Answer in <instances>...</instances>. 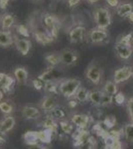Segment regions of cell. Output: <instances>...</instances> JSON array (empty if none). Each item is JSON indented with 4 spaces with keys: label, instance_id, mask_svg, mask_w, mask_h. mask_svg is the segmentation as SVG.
Wrapping results in <instances>:
<instances>
[{
    "label": "cell",
    "instance_id": "obj_1",
    "mask_svg": "<svg viewBox=\"0 0 133 149\" xmlns=\"http://www.w3.org/2000/svg\"><path fill=\"white\" fill-rule=\"evenodd\" d=\"M81 86V81L77 78L66 79L60 81L59 83V93L67 98H72L75 97L76 93Z\"/></svg>",
    "mask_w": 133,
    "mask_h": 149
},
{
    "label": "cell",
    "instance_id": "obj_2",
    "mask_svg": "<svg viewBox=\"0 0 133 149\" xmlns=\"http://www.w3.org/2000/svg\"><path fill=\"white\" fill-rule=\"evenodd\" d=\"M93 18L96 24V28L106 30L112 22L110 11L104 7H98L93 12Z\"/></svg>",
    "mask_w": 133,
    "mask_h": 149
},
{
    "label": "cell",
    "instance_id": "obj_3",
    "mask_svg": "<svg viewBox=\"0 0 133 149\" xmlns=\"http://www.w3.org/2000/svg\"><path fill=\"white\" fill-rule=\"evenodd\" d=\"M43 25H44V30L53 39H56L58 37L60 21L57 16L51 13L45 14L44 17H43Z\"/></svg>",
    "mask_w": 133,
    "mask_h": 149
},
{
    "label": "cell",
    "instance_id": "obj_4",
    "mask_svg": "<svg viewBox=\"0 0 133 149\" xmlns=\"http://www.w3.org/2000/svg\"><path fill=\"white\" fill-rule=\"evenodd\" d=\"M86 77L93 85H100L103 78V71L98 65L95 63H91L86 68Z\"/></svg>",
    "mask_w": 133,
    "mask_h": 149
},
{
    "label": "cell",
    "instance_id": "obj_5",
    "mask_svg": "<svg viewBox=\"0 0 133 149\" xmlns=\"http://www.w3.org/2000/svg\"><path fill=\"white\" fill-rule=\"evenodd\" d=\"M61 65L65 67H72L78 64L79 56V53L74 49H64L60 52Z\"/></svg>",
    "mask_w": 133,
    "mask_h": 149
},
{
    "label": "cell",
    "instance_id": "obj_6",
    "mask_svg": "<svg viewBox=\"0 0 133 149\" xmlns=\"http://www.w3.org/2000/svg\"><path fill=\"white\" fill-rule=\"evenodd\" d=\"M88 38L91 44H101L108 39V33L106 30L94 28L88 32Z\"/></svg>",
    "mask_w": 133,
    "mask_h": 149
},
{
    "label": "cell",
    "instance_id": "obj_7",
    "mask_svg": "<svg viewBox=\"0 0 133 149\" xmlns=\"http://www.w3.org/2000/svg\"><path fill=\"white\" fill-rule=\"evenodd\" d=\"M133 76V69L131 67L124 66L121 68L115 70L114 74H113V81L116 84H121L123 81H126L132 78Z\"/></svg>",
    "mask_w": 133,
    "mask_h": 149
},
{
    "label": "cell",
    "instance_id": "obj_8",
    "mask_svg": "<svg viewBox=\"0 0 133 149\" xmlns=\"http://www.w3.org/2000/svg\"><path fill=\"white\" fill-rule=\"evenodd\" d=\"M71 121L74 125H76L78 129H86L93 121V118L88 114L76 113L72 115Z\"/></svg>",
    "mask_w": 133,
    "mask_h": 149
},
{
    "label": "cell",
    "instance_id": "obj_9",
    "mask_svg": "<svg viewBox=\"0 0 133 149\" xmlns=\"http://www.w3.org/2000/svg\"><path fill=\"white\" fill-rule=\"evenodd\" d=\"M60 77H61V73L59 70L54 68V67H49L46 71L38 76V79L45 84L49 83V81H59L58 80Z\"/></svg>",
    "mask_w": 133,
    "mask_h": 149
},
{
    "label": "cell",
    "instance_id": "obj_10",
    "mask_svg": "<svg viewBox=\"0 0 133 149\" xmlns=\"http://www.w3.org/2000/svg\"><path fill=\"white\" fill-rule=\"evenodd\" d=\"M114 52L116 56L121 60H129L133 55V47L131 45H124L115 43Z\"/></svg>",
    "mask_w": 133,
    "mask_h": 149
},
{
    "label": "cell",
    "instance_id": "obj_11",
    "mask_svg": "<svg viewBox=\"0 0 133 149\" xmlns=\"http://www.w3.org/2000/svg\"><path fill=\"white\" fill-rule=\"evenodd\" d=\"M38 107L40 109L44 110L45 112H51L55 107H58V103L53 95H47L41 98L39 103H38Z\"/></svg>",
    "mask_w": 133,
    "mask_h": 149
},
{
    "label": "cell",
    "instance_id": "obj_12",
    "mask_svg": "<svg viewBox=\"0 0 133 149\" xmlns=\"http://www.w3.org/2000/svg\"><path fill=\"white\" fill-rule=\"evenodd\" d=\"M84 32H86V28L81 25L75 26L72 28L69 32V39L72 44H78L81 43L84 39Z\"/></svg>",
    "mask_w": 133,
    "mask_h": 149
},
{
    "label": "cell",
    "instance_id": "obj_13",
    "mask_svg": "<svg viewBox=\"0 0 133 149\" xmlns=\"http://www.w3.org/2000/svg\"><path fill=\"white\" fill-rule=\"evenodd\" d=\"M15 46L17 51L20 53L22 56H27L30 52L31 48H32V43L29 39H25V38H16L15 37Z\"/></svg>",
    "mask_w": 133,
    "mask_h": 149
},
{
    "label": "cell",
    "instance_id": "obj_14",
    "mask_svg": "<svg viewBox=\"0 0 133 149\" xmlns=\"http://www.w3.org/2000/svg\"><path fill=\"white\" fill-rule=\"evenodd\" d=\"M33 37L35 38V40L37 41L39 44L43 45V46H47V45L54 42V40H55V39H53L46 31L40 30V29H35V30H33Z\"/></svg>",
    "mask_w": 133,
    "mask_h": 149
},
{
    "label": "cell",
    "instance_id": "obj_15",
    "mask_svg": "<svg viewBox=\"0 0 133 149\" xmlns=\"http://www.w3.org/2000/svg\"><path fill=\"white\" fill-rule=\"evenodd\" d=\"M16 124L15 117L13 115H7L0 121V134H7L14 128Z\"/></svg>",
    "mask_w": 133,
    "mask_h": 149
},
{
    "label": "cell",
    "instance_id": "obj_16",
    "mask_svg": "<svg viewBox=\"0 0 133 149\" xmlns=\"http://www.w3.org/2000/svg\"><path fill=\"white\" fill-rule=\"evenodd\" d=\"M21 113L22 116L25 119L31 120V119H36L41 115L40 109L37 107H33V105H25L21 109Z\"/></svg>",
    "mask_w": 133,
    "mask_h": 149
},
{
    "label": "cell",
    "instance_id": "obj_17",
    "mask_svg": "<svg viewBox=\"0 0 133 149\" xmlns=\"http://www.w3.org/2000/svg\"><path fill=\"white\" fill-rule=\"evenodd\" d=\"M43 129H50V130H53L56 134L58 133V127H59V124L56 121V119L52 115H46V116L43 118V120L40 122Z\"/></svg>",
    "mask_w": 133,
    "mask_h": 149
},
{
    "label": "cell",
    "instance_id": "obj_18",
    "mask_svg": "<svg viewBox=\"0 0 133 149\" xmlns=\"http://www.w3.org/2000/svg\"><path fill=\"white\" fill-rule=\"evenodd\" d=\"M22 138H23L24 143L29 146H35L40 143L39 136H38V131H34V130L26 131L25 133L23 134Z\"/></svg>",
    "mask_w": 133,
    "mask_h": 149
},
{
    "label": "cell",
    "instance_id": "obj_19",
    "mask_svg": "<svg viewBox=\"0 0 133 149\" xmlns=\"http://www.w3.org/2000/svg\"><path fill=\"white\" fill-rule=\"evenodd\" d=\"M15 41V37L12 35L11 32L7 30L0 31V47L8 48L10 47Z\"/></svg>",
    "mask_w": 133,
    "mask_h": 149
},
{
    "label": "cell",
    "instance_id": "obj_20",
    "mask_svg": "<svg viewBox=\"0 0 133 149\" xmlns=\"http://www.w3.org/2000/svg\"><path fill=\"white\" fill-rule=\"evenodd\" d=\"M89 137H91V135H89L88 131L86 129H78L77 133L74 134V146L75 147H79L84 142H86Z\"/></svg>",
    "mask_w": 133,
    "mask_h": 149
},
{
    "label": "cell",
    "instance_id": "obj_21",
    "mask_svg": "<svg viewBox=\"0 0 133 149\" xmlns=\"http://www.w3.org/2000/svg\"><path fill=\"white\" fill-rule=\"evenodd\" d=\"M115 12L119 17H128L129 14L133 12V4L129 2H124V3H120L116 8Z\"/></svg>",
    "mask_w": 133,
    "mask_h": 149
},
{
    "label": "cell",
    "instance_id": "obj_22",
    "mask_svg": "<svg viewBox=\"0 0 133 149\" xmlns=\"http://www.w3.org/2000/svg\"><path fill=\"white\" fill-rule=\"evenodd\" d=\"M14 85H15V78H12V77L5 74L3 80L0 83V88L3 91V93H8L12 92V90H13V88H14Z\"/></svg>",
    "mask_w": 133,
    "mask_h": 149
},
{
    "label": "cell",
    "instance_id": "obj_23",
    "mask_svg": "<svg viewBox=\"0 0 133 149\" xmlns=\"http://www.w3.org/2000/svg\"><path fill=\"white\" fill-rule=\"evenodd\" d=\"M13 74H14V78H15V80L18 83L20 84L27 83L29 78V73L27 70H26V68H24V67H17L14 70Z\"/></svg>",
    "mask_w": 133,
    "mask_h": 149
},
{
    "label": "cell",
    "instance_id": "obj_24",
    "mask_svg": "<svg viewBox=\"0 0 133 149\" xmlns=\"http://www.w3.org/2000/svg\"><path fill=\"white\" fill-rule=\"evenodd\" d=\"M103 92L100 90H91L89 91V102H91L94 107H100L101 100H102Z\"/></svg>",
    "mask_w": 133,
    "mask_h": 149
},
{
    "label": "cell",
    "instance_id": "obj_25",
    "mask_svg": "<svg viewBox=\"0 0 133 149\" xmlns=\"http://www.w3.org/2000/svg\"><path fill=\"white\" fill-rule=\"evenodd\" d=\"M45 60L48 63L50 67H54L56 68L57 66L61 65V57H60V52H53V53H48L47 55H45Z\"/></svg>",
    "mask_w": 133,
    "mask_h": 149
},
{
    "label": "cell",
    "instance_id": "obj_26",
    "mask_svg": "<svg viewBox=\"0 0 133 149\" xmlns=\"http://www.w3.org/2000/svg\"><path fill=\"white\" fill-rule=\"evenodd\" d=\"M74 98L78 102H81V103L88 102H89V91L88 88H84V86H81L78 90V92L76 93Z\"/></svg>",
    "mask_w": 133,
    "mask_h": 149
},
{
    "label": "cell",
    "instance_id": "obj_27",
    "mask_svg": "<svg viewBox=\"0 0 133 149\" xmlns=\"http://www.w3.org/2000/svg\"><path fill=\"white\" fill-rule=\"evenodd\" d=\"M56 134L53 130L50 129H41L38 131V136H39L40 143L43 144H49L53 139V135Z\"/></svg>",
    "mask_w": 133,
    "mask_h": 149
},
{
    "label": "cell",
    "instance_id": "obj_28",
    "mask_svg": "<svg viewBox=\"0 0 133 149\" xmlns=\"http://www.w3.org/2000/svg\"><path fill=\"white\" fill-rule=\"evenodd\" d=\"M15 23V17L9 13H6L1 16L0 19V24L3 30H9Z\"/></svg>",
    "mask_w": 133,
    "mask_h": 149
},
{
    "label": "cell",
    "instance_id": "obj_29",
    "mask_svg": "<svg viewBox=\"0 0 133 149\" xmlns=\"http://www.w3.org/2000/svg\"><path fill=\"white\" fill-rule=\"evenodd\" d=\"M102 92L104 93H107V95H112V97H115L118 93L117 84L115 83L114 81H107L105 83V85L103 86Z\"/></svg>",
    "mask_w": 133,
    "mask_h": 149
},
{
    "label": "cell",
    "instance_id": "obj_30",
    "mask_svg": "<svg viewBox=\"0 0 133 149\" xmlns=\"http://www.w3.org/2000/svg\"><path fill=\"white\" fill-rule=\"evenodd\" d=\"M122 132L125 137V140H126L128 143L133 144V123L132 122H128V123L125 124V125L123 126Z\"/></svg>",
    "mask_w": 133,
    "mask_h": 149
},
{
    "label": "cell",
    "instance_id": "obj_31",
    "mask_svg": "<svg viewBox=\"0 0 133 149\" xmlns=\"http://www.w3.org/2000/svg\"><path fill=\"white\" fill-rule=\"evenodd\" d=\"M51 115H52L55 119H58V120H64V119H66L67 112L62 107H59V105H58L57 107H55V109L51 111Z\"/></svg>",
    "mask_w": 133,
    "mask_h": 149
},
{
    "label": "cell",
    "instance_id": "obj_32",
    "mask_svg": "<svg viewBox=\"0 0 133 149\" xmlns=\"http://www.w3.org/2000/svg\"><path fill=\"white\" fill-rule=\"evenodd\" d=\"M59 83L60 81H49L44 84V90L48 93H59Z\"/></svg>",
    "mask_w": 133,
    "mask_h": 149
},
{
    "label": "cell",
    "instance_id": "obj_33",
    "mask_svg": "<svg viewBox=\"0 0 133 149\" xmlns=\"http://www.w3.org/2000/svg\"><path fill=\"white\" fill-rule=\"evenodd\" d=\"M0 111L6 115H11L14 112V107L8 102H0Z\"/></svg>",
    "mask_w": 133,
    "mask_h": 149
},
{
    "label": "cell",
    "instance_id": "obj_34",
    "mask_svg": "<svg viewBox=\"0 0 133 149\" xmlns=\"http://www.w3.org/2000/svg\"><path fill=\"white\" fill-rule=\"evenodd\" d=\"M60 127H61L62 131L64 132L65 134H72V131H74V124L71 123L70 121L66 120H60Z\"/></svg>",
    "mask_w": 133,
    "mask_h": 149
},
{
    "label": "cell",
    "instance_id": "obj_35",
    "mask_svg": "<svg viewBox=\"0 0 133 149\" xmlns=\"http://www.w3.org/2000/svg\"><path fill=\"white\" fill-rule=\"evenodd\" d=\"M96 146V141L93 136H91L86 142H84L81 146L77 147L78 149H95Z\"/></svg>",
    "mask_w": 133,
    "mask_h": 149
},
{
    "label": "cell",
    "instance_id": "obj_36",
    "mask_svg": "<svg viewBox=\"0 0 133 149\" xmlns=\"http://www.w3.org/2000/svg\"><path fill=\"white\" fill-rule=\"evenodd\" d=\"M132 38H133V35L131 33H128L126 35H121L120 37H118V39L116 40V43H120V44H124V45H131Z\"/></svg>",
    "mask_w": 133,
    "mask_h": 149
},
{
    "label": "cell",
    "instance_id": "obj_37",
    "mask_svg": "<svg viewBox=\"0 0 133 149\" xmlns=\"http://www.w3.org/2000/svg\"><path fill=\"white\" fill-rule=\"evenodd\" d=\"M112 102H113V97H112V95H107V93H103L100 107H108V105H110Z\"/></svg>",
    "mask_w": 133,
    "mask_h": 149
},
{
    "label": "cell",
    "instance_id": "obj_38",
    "mask_svg": "<svg viewBox=\"0 0 133 149\" xmlns=\"http://www.w3.org/2000/svg\"><path fill=\"white\" fill-rule=\"evenodd\" d=\"M16 29H17V32H18L21 36H24V37L28 38L29 35H30L29 30H28V28H27V26H26V25H23V24L17 25Z\"/></svg>",
    "mask_w": 133,
    "mask_h": 149
},
{
    "label": "cell",
    "instance_id": "obj_39",
    "mask_svg": "<svg viewBox=\"0 0 133 149\" xmlns=\"http://www.w3.org/2000/svg\"><path fill=\"white\" fill-rule=\"evenodd\" d=\"M126 107H127V111H128V115H129L130 121L133 123V97L128 98Z\"/></svg>",
    "mask_w": 133,
    "mask_h": 149
},
{
    "label": "cell",
    "instance_id": "obj_40",
    "mask_svg": "<svg viewBox=\"0 0 133 149\" xmlns=\"http://www.w3.org/2000/svg\"><path fill=\"white\" fill-rule=\"evenodd\" d=\"M32 84H33L34 88H35V90H37V91H41V90H43V88H44V84H43V81L41 80H39L38 78L35 79V80H33Z\"/></svg>",
    "mask_w": 133,
    "mask_h": 149
},
{
    "label": "cell",
    "instance_id": "obj_41",
    "mask_svg": "<svg viewBox=\"0 0 133 149\" xmlns=\"http://www.w3.org/2000/svg\"><path fill=\"white\" fill-rule=\"evenodd\" d=\"M124 100H125V97H124V95H123V93H118L117 95L114 97L115 102L118 103V104H121V103H123V102H124Z\"/></svg>",
    "mask_w": 133,
    "mask_h": 149
},
{
    "label": "cell",
    "instance_id": "obj_42",
    "mask_svg": "<svg viewBox=\"0 0 133 149\" xmlns=\"http://www.w3.org/2000/svg\"><path fill=\"white\" fill-rule=\"evenodd\" d=\"M105 1L108 5L110 7H113V8H116V7L120 4L119 0H105Z\"/></svg>",
    "mask_w": 133,
    "mask_h": 149
},
{
    "label": "cell",
    "instance_id": "obj_43",
    "mask_svg": "<svg viewBox=\"0 0 133 149\" xmlns=\"http://www.w3.org/2000/svg\"><path fill=\"white\" fill-rule=\"evenodd\" d=\"M81 0H68V5L70 7H75L81 2Z\"/></svg>",
    "mask_w": 133,
    "mask_h": 149
},
{
    "label": "cell",
    "instance_id": "obj_44",
    "mask_svg": "<svg viewBox=\"0 0 133 149\" xmlns=\"http://www.w3.org/2000/svg\"><path fill=\"white\" fill-rule=\"evenodd\" d=\"M9 1H10V0H0V8L4 10L7 7V5H8Z\"/></svg>",
    "mask_w": 133,
    "mask_h": 149
},
{
    "label": "cell",
    "instance_id": "obj_45",
    "mask_svg": "<svg viewBox=\"0 0 133 149\" xmlns=\"http://www.w3.org/2000/svg\"><path fill=\"white\" fill-rule=\"evenodd\" d=\"M86 1L89 4H95V3H97L100 0H86Z\"/></svg>",
    "mask_w": 133,
    "mask_h": 149
},
{
    "label": "cell",
    "instance_id": "obj_46",
    "mask_svg": "<svg viewBox=\"0 0 133 149\" xmlns=\"http://www.w3.org/2000/svg\"><path fill=\"white\" fill-rule=\"evenodd\" d=\"M5 138L2 136V134H0V144H3V143H5Z\"/></svg>",
    "mask_w": 133,
    "mask_h": 149
},
{
    "label": "cell",
    "instance_id": "obj_47",
    "mask_svg": "<svg viewBox=\"0 0 133 149\" xmlns=\"http://www.w3.org/2000/svg\"><path fill=\"white\" fill-rule=\"evenodd\" d=\"M128 19H129L130 22L133 24V12H131V13L129 14V16H128Z\"/></svg>",
    "mask_w": 133,
    "mask_h": 149
},
{
    "label": "cell",
    "instance_id": "obj_48",
    "mask_svg": "<svg viewBox=\"0 0 133 149\" xmlns=\"http://www.w3.org/2000/svg\"><path fill=\"white\" fill-rule=\"evenodd\" d=\"M3 91L0 88V102H2V100H3Z\"/></svg>",
    "mask_w": 133,
    "mask_h": 149
},
{
    "label": "cell",
    "instance_id": "obj_49",
    "mask_svg": "<svg viewBox=\"0 0 133 149\" xmlns=\"http://www.w3.org/2000/svg\"><path fill=\"white\" fill-rule=\"evenodd\" d=\"M31 1H36V2H39V1H42V0H31Z\"/></svg>",
    "mask_w": 133,
    "mask_h": 149
},
{
    "label": "cell",
    "instance_id": "obj_50",
    "mask_svg": "<svg viewBox=\"0 0 133 149\" xmlns=\"http://www.w3.org/2000/svg\"><path fill=\"white\" fill-rule=\"evenodd\" d=\"M131 45H132V47H133V38H132V42H131Z\"/></svg>",
    "mask_w": 133,
    "mask_h": 149
},
{
    "label": "cell",
    "instance_id": "obj_51",
    "mask_svg": "<svg viewBox=\"0 0 133 149\" xmlns=\"http://www.w3.org/2000/svg\"><path fill=\"white\" fill-rule=\"evenodd\" d=\"M115 149H123V148L121 147V148H115Z\"/></svg>",
    "mask_w": 133,
    "mask_h": 149
},
{
    "label": "cell",
    "instance_id": "obj_52",
    "mask_svg": "<svg viewBox=\"0 0 133 149\" xmlns=\"http://www.w3.org/2000/svg\"><path fill=\"white\" fill-rule=\"evenodd\" d=\"M0 19H1V16H0Z\"/></svg>",
    "mask_w": 133,
    "mask_h": 149
}]
</instances>
